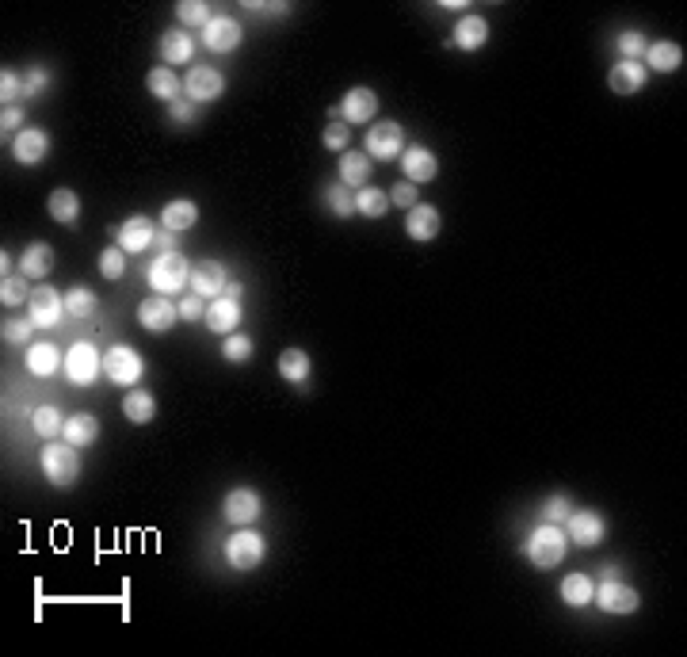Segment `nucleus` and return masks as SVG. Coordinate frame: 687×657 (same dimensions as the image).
I'll use <instances>...</instances> for the list:
<instances>
[{"label":"nucleus","mask_w":687,"mask_h":657,"mask_svg":"<svg viewBox=\"0 0 687 657\" xmlns=\"http://www.w3.org/2000/svg\"><path fill=\"white\" fill-rule=\"evenodd\" d=\"M46 81H50L46 69H31L27 77H24V96H39L43 88H46Z\"/></svg>","instance_id":"obj_52"},{"label":"nucleus","mask_w":687,"mask_h":657,"mask_svg":"<svg viewBox=\"0 0 687 657\" xmlns=\"http://www.w3.org/2000/svg\"><path fill=\"white\" fill-rule=\"evenodd\" d=\"M100 271H103V279H123V271H126V252L119 245H111L100 252Z\"/></svg>","instance_id":"obj_45"},{"label":"nucleus","mask_w":687,"mask_h":657,"mask_svg":"<svg viewBox=\"0 0 687 657\" xmlns=\"http://www.w3.org/2000/svg\"><path fill=\"white\" fill-rule=\"evenodd\" d=\"M62 436H65V444H73V447H88V444H96L100 421L92 413H73V417H65Z\"/></svg>","instance_id":"obj_27"},{"label":"nucleus","mask_w":687,"mask_h":657,"mask_svg":"<svg viewBox=\"0 0 687 657\" xmlns=\"http://www.w3.org/2000/svg\"><path fill=\"white\" fill-rule=\"evenodd\" d=\"M100 368H103V356L92 348L88 340H77L69 348V356H65V378L73 382V387H92L96 382V375H100Z\"/></svg>","instance_id":"obj_6"},{"label":"nucleus","mask_w":687,"mask_h":657,"mask_svg":"<svg viewBox=\"0 0 687 657\" xmlns=\"http://www.w3.org/2000/svg\"><path fill=\"white\" fill-rule=\"evenodd\" d=\"M615 46H619V54H626L623 62H642L645 50H649V39H645L642 31H623L619 39H615Z\"/></svg>","instance_id":"obj_43"},{"label":"nucleus","mask_w":687,"mask_h":657,"mask_svg":"<svg viewBox=\"0 0 687 657\" xmlns=\"http://www.w3.org/2000/svg\"><path fill=\"white\" fill-rule=\"evenodd\" d=\"M0 302L5 306H20V302H31V287H27V276L20 271V276H5V283H0Z\"/></svg>","instance_id":"obj_39"},{"label":"nucleus","mask_w":687,"mask_h":657,"mask_svg":"<svg viewBox=\"0 0 687 657\" xmlns=\"http://www.w3.org/2000/svg\"><path fill=\"white\" fill-rule=\"evenodd\" d=\"M24 93V81H20V73H12L8 65H5V73H0V100H5V107H8V100H15Z\"/></svg>","instance_id":"obj_48"},{"label":"nucleus","mask_w":687,"mask_h":657,"mask_svg":"<svg viewBox=\"0 0 687 657\" xmlns=\"http://www.w3.org/2000/svg\"><path fill=\"white\" fill-rule=\"evenodd\" d=\"M607 524L596 508H573L569 520H565V535L573 546H600L604 543Z\"/></svg>","instance_id":"obj_8"},{"label":"nucleus","mask_w":687,"mask_h":657,"mask_svg":"<svg viewBox=\"0 0 687 657\" xmlns=\"http://www.w3.org/2000/svg\"><path fill=\"white\" fill-rule=\"evenodd\" d=\"M221 359H230V363H245V359H252V337H245V333H230L226 340H221Z\"/></svg>","instance_id":"obj_42"},{"label":"nucleus","mask_w":687,"mask_h":657,"mask_svg":"<svg viewBox=\"0 0 687 657\" xmlns=\"http://www.w3.org/2000/svg\"><path fill=\"white\" fill-rule=\"evenodd\" d=\"M226 299H237V302H240V299H245V287H240V283H230V287H226Z\"/></svg>","instance_id":"obj_56"},{"label":"nucleus","mask_w":687,"mask_h":657,"mask_svg":"<svg viewBox=\"0 0 687 657\" xmlns=\"http://www.w3.org/2000/svg\"><path fill=\"white\" fill-rule=\"evenodd\" d=\"M202 321H207V328H211V333H237V325H240V302L237 299H226V295H221V299H214L211 306H207V318H202Z\"/></svg>","instance_id":"obj_21"},{"label":"nucleus","mask_w":687,"mask_h":657,"mask_svg":"<svg viewBox=\"0 0 687 657\" xmlns=\"http://www.w3.org/2000/svg\"><path fill=\"white\" fill-rule=\"evenodd\" d=\"M161 54H164V62H169V65H183V62H191L195 39L183 27H172V31L161 34Z\"/></svg>","instance_id":"obj_28"},{"label":"nucleus","mask_w":687,"mask_h":657,"mask_svg":"<svg viewBox=\"0 0 687 657\" xmlns=\"http://www.w3.org/2000/svg\"><path fill=\"white\" fill-rule=\"evenodd\" d=\"M226 287H230L226 268H221L218 260H202V264L191 268V290H195V295H202V299H221V295H226Z\"/></svg>","instance_id":"obj_16"},{"label":"nucleus","mask_w":687,"mask_h":657,"mask_svg":"<svg viewBox=\"0 0 687 657\" xmlns=\"http://www.w3.org/2000/svg\"><path fill=\"white\" fill-rule=\"evenodd\" d=\"M195 222H199V207L191 199H172V203L161 211V230H169V233H183Z\"/></svg>","instance_id":"obj_25"},{"label":"nucleus","mask_w":687,"mask_h":657,"mask_svg":"<svg viewBox=\"0 0 687 657\" xmlns=\"http://www.w3.org/2000/svg\"><path fill=\"white\" fill-rule=\"evenodd\" d=\"M226 93V81L214 65H191V73L183 77V96L195 100V103H211Z\"/></svg>","instance_id":"obj_10"},{"label":"nucleus","mask_w":687,"mask_h":657,"mask_svg":"<svg viewBox=\"0 0 687 657\" xmlns=\"http://www.w3.org/2000/svg\"><path fill=\"white\" fill-rule=\"evenodd\" d=\"M176 15H180V24H188V27H207L214 15H211V8L202 5V0H180L176 5Z\"/></svg>","instance_id":"obj_41"},{"label":"nucleus","mask_w":687,"mask_h":657,"mask_svg":"<svg viewBox=\"0 0 687 657\" xmlns=\"http://www.w3.org/2000/svg\"><path fill=\"white\" fill-rule=\"evenodd\" d=\"M27 371L31 375H39V378H50L54 371H62L65 368V356L58 352V348H54V344H27Z\"/></svg>","instance_id":"obj_23"},{"label":"nucleus","mask_w":687,"mask_h":657,"mask_svg":"<svg viewBox=\"0 0 687 657\" xmlns=\"http://www.w3.org/2000/svg\"><path fill=\"white\" fill-rule=\"evenodd\" d=\"M31 425H34V432H39L43 440H50V436H58L65 428V417L54 406H39V409H34V417H31Z\"/></svg>","instance_id":"obj_38"},{"label":"nucleus","mask_w":687,"mask_h":657,"mask_svg":"<svg viewBox=\"0 0 687 657\" xmlns=\"http://www.w3.org/2000/svg\"><path fill=\"white\" fill-rule=\"evenodd\" d=\"M169 115H172V123H180V126L195 123V100H188V96L172 100V103H169Z\"/></svg>","instance_id":"obj_50"},{"label":"nucleus","mask_w":687,"mask_h":657,"mask_svg":"<svg viewBox=\"0 0 687 657\" xmlns=\"http://www.w3.org/2000/svg\"><path fill=\"white\" fill-rule=\"evenodd\" d=\"M20 271L27 279H46L50 271H54V249L46 241H34L24 249V257H20Z\"/></svg>","instance_id":"obj_26"},{"label":"nucleus","mask_w":687,"mask_h":657,"mask_svg":"<svg viewBox=\"0 0 687 657\" xmlns=\"http://www.w3.org/2000/svg\"><path fill=\"white\" fill-rule=\"evenodd\" d=\"M592 600H596V604H600L607 615H630V612H638V604H642L638 589L623 585V581H615V577H607L604 585L592 593Z\"/></svg>","instance_id":"obj_9"},{"label":"nucleus","mask_w":687,"mask_h":657,"mask_svg":"<svg viewBox=\"0 0 687 657\" xmlns=\"http://www.w3.org/2000/svg\"><path fill=\"white\" fill-rule=\"evenodd\" d=\"M356 211L359 214H367V218H382L386 211H389V195L382 191V188H359V195H356Z\"/></svg>","instance_id":"obj_36"},{"label":"nucleus","mask_w":687,"mask_h":657,"mask_svg":"<svg viewBox=\"0 0 687 657\" xmlns=\"http://www.w3.org/2000/svg\"><path fill=\"white\" fill-rule=\"evenodd\" d=\"M123 417L130 425H150L157 417V397L150 390H130L123 397Z\"/></svg>","instance_id":"obj_29"},{"label":"nucleus","mask_w":687,"mask_h":657,"mask_svg":"<svg viewBox=\"0 0 687 657\" xmlns=\"http://www.w3.org/2000/svg\"><path fill=\"white\" fill-rule=\"evenodd\" d=\"M145 88H150V96L172 103V100H180V93H183V81L176 77L169 65H164V69L157 65V69H150V77H145Z\"/></svg>","instance_id":"obj_32"},{"label":"nucleus","mask_w":687,"mask_h":657,"mask_svg":"<svg viewBox=\"0 0 687 657\" xmlns=\"http://www.w3.org/2000/svg\"><path fill=\"white\" fill-rule=\"evenodd\" d=\"M309 356L302 352V348H287L283 356H280V375L287 378V382H294V387H302V382L309 378Z\"/></svg>","instance_id":"obj_35"},{"label":"nucleus","mask_w":687,"mask_h":657,"mask_svg":"<svg viewBox=\"0 0 687 657\" xmlns=\"http://www.w3.org/2000/svg\"><path fill=\"white\" fill-rule=\"evenodd\" d=\"M202 43H207V50L214 54H230L240 46V24L230 20V15H214V20L202 27Z\"/></svg>","instance_id":"obj_17"},{"label":"nucleus","mask_w":687,"mask_h":657,"mask_svg":"<svg viewBox=\"0 0 687 657\" xmlns=\"http://www.w3.org/2000/svg\"><path fill=\"white\" fill-rule=\"evenodd\" d=\"M389 203H394V207H417V203H420L417 184H408V180H397V184L389 188Z\"/></svg>","instance_id":"obj_47"},{"label":"nucleus","mask_w":687,"mask_h":657,"mask_svg":"<svg viewBox=\"0 0 687 657\" xmlns=\"http://www.w3.org/2000/svg\"><path fill=\"white\" fill-rule=\"evenodd\" d=\"M12 153H15V161H20V164H39L50 153V134L39 131V126H27V131L15 134Z\"/></svg>","instance_id":"obj_20"},{"label":"nucleus","mask_w":687,"mask_h":657,"mask_svg":"<svg viewBox=\"0 0 687 657\" xmlns=\"http://www.w3.org/2000/svg\"><path fill=\"white\" fill-rule=\"evenodd\" d=\"M340 112L348 123H370L378 115V96H375V88H367V84H356L351 93H344V103H340Z\"/></svg>","instance_id":"obj_19"},{"label":"nucleus","mask_w":687,"mask_h":657,"mask_svg":"<svg viewBox=\"0 0 687 657\" xmlns=\"http://www.w3.org/2000/svg\"><path fill=\"white\" fill-rule=\"evenodd\" d=\"M145 371V363L142 356L130 348V344H111V348L103 352V375L111 382H119V387H134V382L142 378Z\"/></svg>","instance_id":"obj_5"},{"label":"nucleus","mask_w":687,"mask_h":657,"mask_svg":"<svg viewBox=\"0 0 687 657\" xmlns=\"http://www.w3.org/2000/svg\"><path fill=\"white\" fill-rule=\"evenodd\" d=\"M27 309H31V321H34V325H39V328H50V325H58L62 314H65V295H58L54 287L43 283L39 290H31Z\"/></svg>","instance_id":"obj_13"},{"label":"nucleus","mask_w":687,"mask_h":657,"mask_svg":"<svg viewBox=\"0 0 687 657\" xmlns=\"http://www.w3.org/2000/svg\"><path fill=\"white\" fill-rule=\"evenodd\" d=\"M527 558L538 565V570H554L562 558H565V551H569V535H565V527L562 524H538L535 532L527 535Z\"/></svg>","instance_id":"obj_1"},{"label":"nucleus","mask_w":687,"mask_h":657,"mask_svg":"<svg viewBox=\"0 0 687 657\" xmlns=\"http://www.w3.org/2000/svg\"><path fill=\"white\" fill-rule=\"evenodd\" d=\"M115 237H119V249L123 252H130V257H134V252H145L153 245V237H157V226H153V218H145V214H134V218H126V222L115 230Z\"/></svg>","instance_id":"obj_12"},{"label":"nucleus","mask_w":687,"mask_h":657,"mask_svg":"<svg viewBox=\"0 0 687 657\" xmlns=\"http://www.w3.org/2000/svg\"><path fill=\"white\" fill-rule=\"evenodd\" d=\"M486 39H489V24L481 20V15H462L455 24V34H451V43L458 50H481Z\"/></svg>","instance_id":"obj_24"},{"label":"nucleus","mask_w":687,"mask_h":657,"mask_svg":"<svg viewBox=\"0 0 687 657\" xmlns=\"http://www.w3.org/2000/svg\"><path fill=\"white\" fill-rule=\"evenodd\" d=\"M249 12H260V15H287V5H249Z\"/></svg>","instance_id":"obj_55"},{"label":"nucleus","mask_w":687,"mask_h":657,"mask_svg":"<svg viewBox=\"0 0 687 657\" xmlns=\"http://www.w3.org/2000/svg\"><path fill=\"white\" fill-rule=\"evenodd\" d=\"M401 172L408 176V184H428L439 172V161L432 150H424V145H408L401 153Z\"/></svg>","instance_id":"obj_15"},{"label":"nucleus","mask_w":687,"mask_h":657,"mask_svg":"<svg viewBox=\"0 0 687 657\" xmlns=\"http://www.w3.org/2000/svg\"><path fill=\"white\" fill-rule=\"evenodd\" d=\"M321 142L329 145V150H337V153H344V145H351V134H348V126H344L340 119H332V123L325 126V134H321Z\"/></svg>","instance_id":"obj_46"},{"label":"nucleus","mask_w":687,"mask_h":657,"mask_svg":"<svg viewBox=\"0 0 687 657\" xmlns=\"http://www.w3.org/2000/svg\"><path fill=\"white\" fill-rule=\"evenodd\" d=\"M188 276H191V264L180 257V252H164L150 264V287L157 295H180L183 287H188Z\"/></svg>","instance_id":"obj_2"},{"label":"nucleus","mask_w":687,"mask_h":657,"mask_svg":"<svg viewBox=\"0 0 687 657\" xmlns=\"http://www.w3.org/2000/svg\"><path fill=\"white\" fill-rule=\"evenodd\" d=\"M264 551H268V539L252 532V527H237V532L226 539V558L233 570H256L260 562H264Z\"/></svg>","instance_id":"obj_3"},{"label":"nucleus","mask_w":687,"mask_h":657,"mask_svg":"<svg viewBox=\"0 0 687 657\" xmlns=\"http://www.w3.org/2000/svg\"><path fill=\"white\" fill-rule=\"evenodd\" d=\"M325 203H329V211L337 214V218H351V214H356V195H351L340 180L325 188Z\"/></svg>","instance_id":"obj_37"},{"label":"nucleus","mask_w":687,"mask_h":657,"mask_svg":"<svg viewBox=\"0 0 687 657\" xmlns=\"http://www.w3.org/2000/svg\"><path fill=\"white\" fill-rule=\"evenodd\" d=\"M645 84V65L642 62H615L607 73V88L619 96H634L638 88Z\"/></svg>","instance_id":"obj_22"},{"label":"nucleus","mask_w":687,"mask_h":657,"mask_svg":"<svg viewBox=\"0 0 687 657\" xmlns=\"http://www.w3.org/2000/svg\"><path fill=\"white\" fill-rule=\"evenodd\" d=\"M0 126H5V134H8V131H20V126H24V112L8 103L5 112H0Z\"/></svg>","instance_id":"obj_53"},{"label":"nucleus","mask_w":687,"mask_h":657,"mask_svg":"<svg viewBox=\"0 0 687 657\" xmlns=\"http://www.w3.org/2000/svg\"><path fill=\"white\" fill-rule=\"evenodd\" d=\"M153 245H157V252L164 257V252H176V237H172L169 230H164V233H157V237H153Z\"/></svg>","instance_id":"obj_54"},{"label":"nucleus","mask_w":687,"mask_h":657,"mask_svg":"<svg viewBox=\"0 0 687 657\" xmlns=\"http://www.w3.org/2000/svg\"><path fill=\"white\" fill-rule=\"evenodd\" d=\"M405 230H408L413 241H436L439 230H443V218H439L436 207L417 203V207H408V214H405Z\"/></svg>","instance_id":"obj_18"},{"label":"nucleus","mask_w":687,"mask_h":657,"mask_svg":"<svg viewBox=\"0 0 687 657\" xmlns=\"http://www.w3.org/2000/svg\"><path fill=\"white\" fill-rule=\"evenodd\" d=\"M31 318H20V321H8L5 325V340L8 344H31Z\"/></svg>","instance_id":"obj_49"},{"label":"nucleus","mask_w":687,"mask_h":657,"mask_svg":"<svg viewBox=\"0 0 687 657\" xmlns=\"http://www.w3.org/2000/svg\"><path fill=\"white\" fill-rule=\"evenodd\" d=\"M405 153V131L397 123H375V126H367V157H375V161H394Z\"/></svg>","instance_id":"obj_7"},{"label":"nucleus","mask_w":687,"mask_h":657,"mask_svg":"<svg viewBox=\"0 0 687 657\" xmlns=\"http://www.w3.org/2000/svg\"><path fill=\"white\" fill-rule=\"evenodd\" d=\"M46 211H50L54 222L73 226V222H77V218H81V199H77V191L58 188V191H50V199H46Z\"/></svg>","instance_id":"obj_31"},{"label":"nucleus","mask_w":687,"mask_h":657,"mask_svg":"<svg viewBox=\"0 0 687 657\" xmlns=\"http://www.w3.org/2000/svg\"><path fill=\"white\" fill-rule=\"evenodd\" d=\"M569 513H573L569 497H565V493H554V497L543 501V513H538V516H543V524H565Z\"/></svg>","instance_id":"obj_44"},{"label":"nucleus","mask_w":687,"mask_h":657,"mask_svg":"<svg viewBox=\"0 0 687 657\" xmlns=\"http://www.w3.org/2000/svg\"><path fill=\"white\" fill-rule=\"evenodd\" d=\"M176 318H180V309L164 295H153V299H145L138 306V321H142L145 333H169V328L176 325Z\"/></svg>","instance_id":"obj_14"},{"label":"nucleus","mask_w":687,"mask_h":657,"mask_svg":"<svg viewBox=\"0 0 687 657\" xmlns=\"http://www.w3.org/2000/svg\"><path fill=\"white\" fill-rule=\"evenodd\" d=\"M176 309H180V318H183V321H199V318H207V306H202V295H188V299H183Z\"/></svg>","instance_id":"obj_51"},{"label":"nucleus","mask_w":687,"mask_h":657,"mask_svg":"<svg viewBox=\"0 0 687 657\" xmlns=\"http://www.w3.org/2000/svg\"><path fill=\"white\" fill-rule=\"evenodd\" d=\"M370 176V157L359 150H344L340 153V184L344 188H367Z\"/></svg>","instance_id":"obj_30"},{"label":"nucleus","mask_w":687,"mask_h":657,"mask_svg":"<svg viewBox=\"0 0 687 657\" xmlns=\"http://www.w3.org/2000/svg\"><path fill=\"white\" fill-rule=\"evenodd\" d=\"M645 62H649V69H657V73H672V69H680V65H683V50H680L676 43H668V39H661V43H649V50H645Z\"/></svg>","instance_id":"obj_33"},{"label":"nucleus","mask_w":687,"mask_h":657,"mask_svg":"<svg viewBox=\"0 0 687 657\" xmlns=\"http://www.w3.org/2000/svg\"><path fill=\"white\" fill-rule=\"evenodd\" d=\"M43 474H46V482H54L58 489H69L73 482H77L81 463H77L73 444H46L43 447Z\"/></svg>","instance_id":"obj_4"},{"label":"nucleus","mask_w":687,"mask_h":657,"mask_svg":"<svg viewBox=\"0 0 687 657\" xmlns=\"http://www.w3.org/2000/svg\"><path fill=\"white\" fill-rule=\"evenodd\" d=\"M592 593H596V585H592L588 574H569L562 581V600L569 608H588L592 604Z\"/></svg>","instance_id":"obj_34"},{"label":"nucleus","mask_w":687,"mask_h":657,"mask_svg":"<svg viewBox=\"0 0 687 657\" xmlns=\"http://www.w3.org/2000/svg\"><path fill=\"white\" fill-rule=\"evenodd\" d=\"M65 309H69V318H92L96 314V295H92L88 287H73L65 295Z\"/></svg>","instance_id":"obj_40"},{"label":"nucleus","mask_w":687,"mask_h":657,"mask_svg":"<svg viewBox=\"0 0 687 657\" xmlns=\"http://www.w3.org/2000/svg\"><path fill=\"white\" fill-rule=\"evenodd\" d=\"M221 513H226V520L237 524V527H252V524L260 520V513H264V501H260L256 489L240 485V489H230V497H226V505H221Z\"/></svg>","instance_id":"obj_11"}]
</instances>
